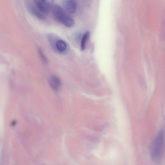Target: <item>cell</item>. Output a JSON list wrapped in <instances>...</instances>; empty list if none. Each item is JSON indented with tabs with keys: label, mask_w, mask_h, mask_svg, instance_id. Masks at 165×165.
<instances>
[{
	"label": "cell",
	"mask_w": 165,
	"mask_h": 165,
	"mask_svg": "<svg viewBox=\"0 0 165 165\" xmlns=\"http://www.w3.org/2000/svg\"><path fill=\"white\" fill-rule=\"evenodd\" d=\"M46 6L52 5L54 2L55 0H41Z\"/></svg>",
	"instance_id": "cell-10"
},
{
	"label": "cell",
	"mask_w": 165,
	"mask_h": 165,
	"mask_svg": "<svg viewBox=\"0 0 165 165\" xmlns=\"http://www.w3.org/2000/svg\"><path fill=\"white\" fill-rule=\"evenodd\" d=\"M90 32L89 31L86 32L83 36H82L81 43L80 47L81 50L83 51L86 46L87 41L89 36Z\"/></svg>",
	"instance_id": "cell-7"
},
{
	"label": "cell",
	"mask_w": 165,
	"mask_h": 165,
	"mask_svg": "<svg viewBox=\"0 0 165 165\" xmlns=\"http://www.w3.org/2000/svg\"><path fill=\"white\" fill-rule=\"evenodd\" d=\"M38 51L41 60L44 63H47V59L42 51L41 50V49L39 48L38 49Z\"/></svg>",
	"instance_id": "cell-9"
},
{
	"label": "cell",
	"mask_w": 165,
	"mask_h": 165,
	"mask_svg": "<svg viewBox=\"0 0 165 165\" xmlns=\"http://www.w3.org/2000/svg\"><path fill=\"white\" fill-rule=\"evenodd\" d=\"M49 82L51 87L55 91H57L59 89L61 85L60 78L55 75L51 76L49 78Z\"/></svg>",
	"instance_id": "cell-4"
},
{
	"label": "cell",
	"mask_w": 165,
	"mask_h": 165,
	"mask_svg": "<svg viewBox=\"0 0 165 165\" xmlns=\"http://www.w3.org/2000/svg\"><path fill=\"white\" fill-rule=\"evenodd\" d=\"M55 46L57 50L61 52H65L67 48L66 43L64 41L61 39L56 41Z\"/></svg>",
	"instance_id": "cell-5"
},
{
	"label": "cell",
	"mask_w": 165,
	"mask_h": 165,
	"mask_svg": "<svg viewBox=\"0 0 165 165\" xmlns=\"http://www.w3.org/2000/svg\"><path fill=\"white\" fill-rule=\"evenodd\" d=\"M65 9L68 12L73 13L77 9V4L74 0H65L64 2Z\"/></svg>",
	"instance_id": "cell-3"
},
{
	"label": "cell",
	"mask_w": 165,
	"mask_h": 165,
	"mask_svg": "<svg viewBox=\"0 0 165 165\" xmlns=\"http://www.w3.org/2000/svg\"><path fill=\"white\" fill-rule=\"evenodd\" d=\"M32 11L33 13L38 19L41 20H43L45 19L44 15L34 7L32 8Z\"/></svg>",
	"instance_id": "cell-8"
},
{
	"label": "cell",
	"mask_w": 165,
	"mask_h": 165,
	"mask_svg": "<svg viewBox=\"0 0 165 165\" xmlns=\"http://www.w3.org/2000/svg\"><path fill=\"white\" fill-rule=\"evenodd\" d=\"M36 4L38 10L41 13L44 14H47L48 12V10L46 6V5L41 0H36Z\"/></svg>",
	"instance_id": "cell-6"
},
{
	"label": "cell",
	"mask_w": 165,
	"mask_h": 165,
	"mask_svg": "<svg viewBox=\"0 0 165 165\" xmlns=\"http://www.w3.org/2000/svg\"><path fill=\"white\" fill-rule=\"evenodd\" d=\"M51 11L54 18L65 26L71 27L75 24V21L69 16L59 5L53 6Z\"/></svg>",
	"instance_id": "cell-2"
},
{
	"label": "cell",
	"mask_w": 165,
	"mask_h": 165,
	"mask_svg": "<svg viewBox=\"0 0 165 165\" xmlns=\"http://www.w3.org/2000/svg\"><path fill=\"white\" fill-rule=\"evenodd\" d=\"M164 145V132L161 130L154 140L151 146V157L154 163H158L162 159Z\"/></svg>",
	"instance_id": "cell-1"
}]
</instances>
